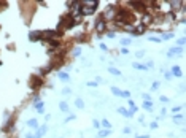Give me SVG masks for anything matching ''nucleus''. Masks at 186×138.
<instances>
[{"label":"nucleus","mask_w":186,"mask_h":138,"mask_svg":"<svg viewBox=\"0 0 186 138\" xmlns=\"http://www.w3.org/2000/svg\"><path fill=\"white\" fill-rule=\"evenodd\" d=\"M97 5H99L97 0H86V2H81V5H80V14H83V16L92 14L94 11L97 10Z\"/></svg>","instance_id":"f257e3e1"},{"label":"nucleus","mask_w":186,"mask_h":138,"mask_svg":"<svg viewBox=\"0 0 186 138\" xmlns=\"http://www.w3.org/2000/svg\"><path fill=\"white\" fill-rule=\"evenodd\" d=\"M111 92L115 95H118V97H123V98H131V92L129 91H121V89H118V87H115V86H111Z\"/></svg>","instance_id":"f03ea898"},{"label":"nucleus","mask_w":186,"mask_h":138,"mask_svg":"<svg viewBox=\"0 0 186 138\" xmlns=\"http://www.w3.org/2000/svg\"><path fill=\"white\" fill-rule=\"evenodd\" d=\"M175 54H183V48H175V46H173V48H170L169 49V52H167V57H173Z\"/></svg>","instance_id":"7ed1b4c3"},{"label":"nucleus","mask_w":186,"mask_h":138,"mask_svg":"<svg viewBox=\"0 0 186 138\" xmlns=\"http://www.w3.org/2000/svg\"><path fill=\"white\" fill-rule=\"evenodd\" d=\"M46 130H48V125H41V127H38L37 133H33V137H35V138H41L45 133H46Z\"/></svg>","instance_id":"20e7f679"},{"label":"nucleus","mask_w":186,"mask_h":138,"mask_svg":"<svg viewBox=\"0 0 186 138\" xmlns=\"http://www.w3.org/2000/svg\"><path fill=\"white\" fill-rule=\"evenodd\" d=\"M170 75L177 76V78H181V76H183V73H181V70H180V67H177V65H173V67H172V73H170Z\"/></svg>","instance_id":"39448f33"},{"label":"nucleus","mask_w":186,"mask_h":138,"mask_svg":"<svg viewBox=\"0 0 186 138\" xmlns=\"http://www.w3.org/2000/svg\"><path fill=\"white\" fill-rule=\"evenodd\" d=\"M26 124H27V127H30V129H38V121L37 119H29Z\"/></svg>","instance_id":"423d86ee"},{"label":"nucleus","mask_w":186,"mask_h":138,"mask_svg":"<svg viewBox=\"0 0 186 138\" xmlns=\"http://www.w3.org/2000/svg\"><path fill=\"white\" fill-rule=\"evenodd\" d=\"M143 110L145 111H153V102L151 100H145L143 102Z\"/></svg>","instance_id":"0eeeda50"},{"label":"nucleus","mask_w":186,"mask_h":138,"mask_svg":"<svg viewBox=\"0 0 186 138\" xmlns=\"http://www.w3.org/2000/svg\"><path fill=\"white\" fill-rule=\"evenodd\" d=\"M108 135H111V130L104 129V130H100V132H97V137L99 138H105V137H108Z\"/></svg>","instance_id":"6e6552de"},{"label":"nucleus","mask_w":186,"mask_h":138,"mask_svg":"<svg viewBox=\"0 0 186 138\" xmlns=\"http://www.w3.org/2000/svg\"><path fill=\"white\" fill-rule=\"evenodd\" d=\"M104 29H105V21L102 18H99L97 19V30H99V32H102Z\"/></svg>","instance_id":"1a4fd4ad"},{"label":"nucleus","mask_w":186,"mask_h":138,"mask_svg":"<svg viewBox=\"0 0 186 138\" xmlns=\"http://www.w3.org/2000/svg\"><path fill=\"white\" fill-rule=\"evenodd\" d=\"M57 76L62 79V81H69V79H70V76H69V73H67V71H59Z\"/></svg>","instance_id":"9d476101"},{"label":"nucleus","mask_w":186,"mask_h":138,"mask_svg":"<svg viewBox=\"0 0 186 138\" xmlns=\"http://www.w3.org/2000/svg\"><path fill=\"white\" fill-rule=\"evenodd\" d=\"M118 113L119 114H123V116H126V117H132V114L129 113V111L126 108H118Z\"/></svg>","instance_id":"9b49d317"},{"label":"nucleus","mask_w":186,"mask_h":138,"mask_svg":"<svg viewBox=\"0 0 186 138\" xmlns=\"http://www.w3.org/2000/svg\"><path fill=\"white\" fill-rule=\"evenodd\" d=\"M59 110L62 111V113H67V111H69V105H67L65 102H60L59 103Z\"/></svg>","instance_id":"f8f14e48"},{"label":"nucleus","mask_w":186,"mask_h":138,"mask_svg":"<svg viewBox=\"0 0 186 138\" xmlns=\"http://www.w3.org/2000/svg\"><path fill=\"white\" fill-rule=\"evenodd\" d=\"M132 67H134L135 70H148V68H146L143 64H137V62H134V64H132Z\"/></svg>","instance_id":"ddd939ff"},{"label":"nucleus","mask_w":186,"mask_h":138,"mask_svg":"<svg viewBox=\"0 0 186 138\" xmlns=\"http://www.w3.org/2000/svg\"><path fill=\"white\" fill-rule=\"evenodd\" d=\"M75 105H77L80 110L84 108V100H83V98H77V100H75Z\"/></svg>","instance_id":"4468645a"},{"label":"nucleus","mask_w":186,"mask_h":138,"mask_svg":"<svg viewBox=\"0 0 186 138\" xmlns=\"http://www.w3.org/2000/svg\"><path fill=\"white\" fill-rule=\"evenodd\" d=\"M108 71H110V73H111V75H116V76H121V71L118 70V68H115V67H110V68H108Z\"/></svg>","instance_id":"2eb2a0df"},{"label":"nucleus","mask_w":186,"mask_h":138,"mask_svg":"<svg viewBox=\"0 0 186 138\" xmlns=\"http://www.w3.org/2000/svg\"><path fill=\"white\" fill-rule=\"evenodd\" d=\"M35 108L38 113H45V110H43V102H38V103H35Z\"/></svg>","instance_id":"dca6fc26"},{"label":"nucleus","mask_w":186,"mask_h":138,"mask_svg":"<svg viewBox=\"0 0 186 138\" xmlns=\"http://www.w3.org/2000/svg\"><path fill=\"white\" fill-rule=\"evenodd\" d=\"M102 127H104V129H107V130H110V129H111V124H110V121L104 119V121H102Z\"/></svg>","instance_id":"f3484780"},{"label":"nucleus","mask_w":186,"mask_h":138,"mask_svg":"<svg viewBox=\"0 0 186 138\" xmlns=\"http://www.w3.org/2000/svg\"><path fill=\"white\" fill-rule=\"evenodd\" d=\"M129 45H131V38H123V40H121V46H123V48L124 46H129Z\"/></svg>","instance_id":"a211bd4d"},{"label":"nucleus","mask_w":186,"mask_h":138,"mask_svg":"<svg viewBox=\"0 0 186 138\" xmlns=\"http://www.w3.org/2000/svg\"><path fill=\"white\" fill-rule=\"evenodd\" d=\"M80 54H81V48L78 46V48H75V49H73V56H75V57H78Z\"/></svg>","instance_id":"6ab92c4d"},{"label":"nucleus","mask_w":186,"mask_h":138,"mask_svg":"<svg viewBox=\"0 0 186 138\" xmlns=\"http://www.w3.org/2000/svg\"><path fill=\"white\" fill-rule=\"evenodd\" d=\"M148 40L154 41V43H161V38H158V37H148Z\"/></svg>","instance_id":"aec40b11"},{"label":"nucleus","mask_w":186,"mask_h":138,"mask_svg":"<svg viewBox=\"0 0 186 138\" xmlns=\"http://www.w3.org/2000/svg\"><path fill=\"white\" fill-rule=\"evenodd\" d=\"M86 86H89V87H96V86H99V83H97V81H91V83H86Z\"/></svg>","instance_id":"412c9836"},{"label":"nucleus","mask_w":186,"mask_h":138,"mask_svg":"<svg viewBox=\"0 0 186 138\" xmlns=\"http://www.w3.org/2000/svg\"><path fill=\"white\" fill-rule=\"evenodd\" d=\"M181 119H183V116H181V114H177V116H173V121H175V122H180Z\"/></svg>","instance_id":"4be33fe9"},{"label":"nucleus","mask_w":186,"mask_h":138,"mask_svg":"<svg viewBox=\"0 0 186 138\" xmlns=\"http://www.w3.org/2000/svg\"><path fill=\"white\" fill-rule=\"evenodd\" d=\"M185 41H186L185 38H180V40H177V45H178V46H180V48H181V46L185 45Z\"/></svg>","instance_id":"5701e85b"},{"label":"nucleus","mask_w":186,"mask_h":138,"mask_svg":"<svg viewBox=\"0 0 186 138\" xmlns=\"http://www.w3.org/2000/svg\"><path fill=\"white\" fill-rule=\"evenodd\" d=\"M73 119H75V114H70V116L67 117V119L64 121V122H70V121H73Z\"/></svg>","instance_id":"b1692460"},{"label":"nucleus","mask_w":186,"mask_h":138,"mask_svg":"<svg viewBox=\"0 0 186 138\" xmlns=\"http://www.w3.org/2000/svg\"><path fill=\"white\" fill-rule=\"evenodd\" d=\"M92 125H94L96 129H99V127H100V124H99V121H97V119H94V121H92Z\"/></svg>","instance_id":"393cba45"},{"label":"nucleus","mask_w":186,"mask_h":138,"mask_svg":"<svg viewBox=\"0 0 186 138\" xmlns=\"http://www.w3.org/2000/svg\"><path fill=\"white\" fill-rule=\"evenodd\" d=\"M62 94H64V95H69V94H70V89H69V87H65V89L62 91Z\"/></svg>","instance_id":"a878e982"},{"label":"nucleus","mask_w":186,"mask_h":138,"mask_svg":"<svg viewBox=\"0 0 186 138\" xmlns=\"http://www.w3.org/2000/svg\"><path fill=\"white\" fill-rule=\"evenodd\" d=\"M115 35H116L115 32H108V33H107V37H108V38H115Z\"/></svg>","instance_id":"bb28decb"},{"label":"nucleus","mask_w":186,"mask_h":138,"mask_svg":"<svg viewBox=\"0 0 186 138\" xmlns=\"http://www.w3.org/2000/svg\"><path fill=\"white\" fill-rule=\"evenodd\" d=\"M180 110H181V106H173V108H172L173 113H175V111H180Z\"/></svg>","instance_id":"cd10ccee"},{"label":"nucleus","mask_w":186,"mask_h":138,"mask_svg":"<svg viewBox=\"0 0 186 138\" xmlns=\"http://www.w3.org/2000/svg\"><path fill=\"white\" fill-rule=\"evenodd\" d=\"M150 127H151V129H156V127H158V122H151Z\"/></svg>","instance_id":"c85d7f7f"},{"label":"nucleus","mask_w":186,"mask_h":138,"mask_svg":"<svg viewBox=\"0 0 186 138\" xmlns=\"http://www.w3.org/2000/svg\"><path fill=\"white\" fill-rule=\"evenodd\" d=\"M137 57H138V59H142V57H143V51H138L137 52Z\"/></svg>","instance_id":"c756f323"},{"label":"nucleus","mask_w":186,"mask_h":138,"mask_svg":"<svg viewBox=\"0 0 186 138\" xmlns=\"http://www.w3.org/2000/svg\"><path fill=\"white\" fill-rule=\"evenodd\" d=\"M161 102H164V103H167V102H169V98H167V97H162V95H161Z\"/></svg>","instance_id":"7c9ffc66"},{"label":"nucleus","mask_w":186,"mask_h":138,"mask_svg":"<svg viewBox=\"0 0 186 138\" xmlns=\"http://www.w3.org/2000/svg\"><path fill=\"white\" fill-rule=\"evenodd\" d=\"M143 100H150V94H143Z\"/></svg>","instance_id":"2f4dec72"},{"label":"nucleus","mask_w":186,"mask_h":138,"mask_svg":"<svg viewBox=\"0 0 186 138\" xmlns=\"http://www.w3.org/2000/svg\"><path fill=\"white\" fill-rule=\"evenodd\" d=\"M158 87H159V83H154V84H153V91L158 89Z\"/></svg>","instance_id":"473e14b6"},{"label":"nucleus","mask_w":186,"mask_h":138,"mask_svg":"<svg viewBox=\"0 0 186 138\" xmlns=\"http://www.w3.org/2000/svg\"><path fill=\"white\" fill-rule=\"evenodd\" d=\"M123 132H124V133H131V129H129V127H126V129L123 130Z\"/></svg>","instance_id":"72a5a7b5"},{"label":"nucleus","mask_w":186,"mask_h":138,"mask_svg":"<svg viewBox=\"0 0 186 138\" xmlns=\"http://www.w3.org/2000/svg\"><path fill=\"white\" fill-rule=\"evenodd\" d=\"M137 138H148V135H138Z\"/></svg>","instance_id":"f704fd0d"}]
</instances>
